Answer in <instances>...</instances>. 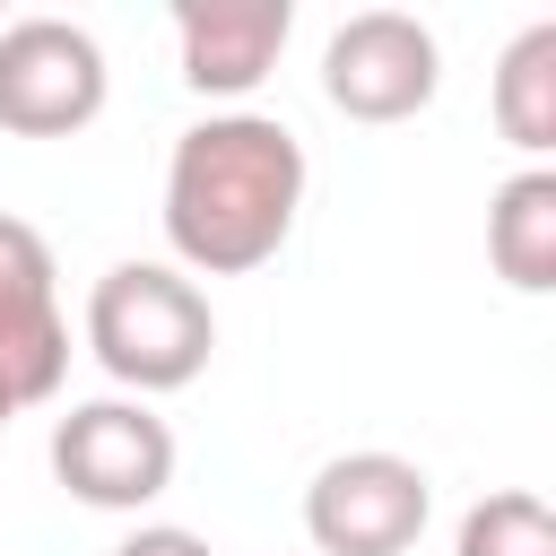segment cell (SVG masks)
<instances>
[{
	"label": "cell",
	"mask_w": 556,
	"mask_h": 556,
	"mask_svg": "<svg viewBox=\"0 0 556 556\" xmlns=\"http://www.w3.org/2000/svg\"><path fill=\"white\" fill-rule=\"evenodd\" d=\"M304 139L278 113H208L165 156V243L182 278H243L278 261L304 208Z\"/></svg>",
	"instance_id": "obj_1"
},
{
	"label": "cell",
	"mask_w": 556,
	"mask_h": 556,
	"mask_svg": "<svg viewBox=\"0 0 556 556\" xmlns=\"http://www.w3.org/2000/svg\"><path fill=\"white\" fill-rule=\"evenodd\" d=\"M87 356L130 400H156V391H182L208 374L217 313L174 261H113L87 287Z\"/></svg>",
	"instance_id": "obj_2"
},
{
	"label": "cell",
	"mask_w": 556,
	"mask_h": 556,
	"mask_svg": "<svg viewBox=\"0 0 556 556\" xmlns=\"http://www.w3.org/2000/svg\"><path fill=\"white\" fill-rule=\"evenodd\" d=\"M443 87V43L408 9H356L321 43V96L348 122H417Z\"/></svg>",
	"instance_id": "obj_3"
},
{
	"label": "cell",
	"mask_w": 556,
	"mask_h": 556,
	"mask_svg": "<svg viewBox=\"0 0 556 556\" xmlns=\"http://www.w3.org/2000/svg\"><path fill=\"white\" fill-rule=\"evenodd\" d=\"M434 478L400 452H339L304 486V539L321 556H408L426 539Z\"/></svg>",
	"instance_id": "obj_4"
},
{
	"label": "cell",
	"mask_w": 556,
	"mask_h": 556,
	"mask_svg": "<svg viewBox=\"0 0 556 556\" xmlns=\"http://www.w3.org/2000/svg\"><path fill=\"white\" fill-rule=\"evenodd\" d=\"M52 478L96 513H139L174 486V426L148 400H78L52 417Z\"/></svg>",
	"instance_id": "obj_5"
},
{
	"label": "cell",
	"mask_w": 556,
	"mask_h": 556,
	"mask_svg": "<svg viewBox=\"0 0 556 556\" xmlns=\"http://www.w3.org/2000/svg\"><path fill=\"white\" fill-rule=\"evenodd\" d=\"M104 43L70 17H9L0 26V130L17 139H70L104 113Z\"/></svg>",
	"instance_id": "obj_6"
},
{
	"label": "cell",
	"mask_w": 556,
	"mask_h": 556,
	"mask_svg": "<svg viewBox=\"0 0 556 556\" xmlns=\"http://www.w3.org/2000/svg\"><path fill=\"white\" fill-rule=\"evenodd\" d=\"M70 374V321L52 295V243L0 208V391L9 408L52 400Z\"/></svg>",
	"instance_id": "obj_7"
},
{
	"label": "cell",
	"mask_w": 556,
	"mask_h": 556,
	"mask_svg": "<svg viewBox=\"0 0 556 556\" xmlns=\"http://www.w3.org/2000/svg\"><path fill=\"white\" fill-rule=\"evenodd\" d=\"M295 35L287 0H174V52L191 96H252Z\"/></svg>",
	"instance_id": "obj_8"
},
{
	"label": "cell",
	"mask_w": 556,
	"mask_h": 556,
	"mask_svg": "<svg viewBox=\"0 0 556 556\" xmlns=\"http://www.w3.org/2000/svg\"><path fill=\"white\" fill-rule=\"evenodd\" d=\"M486 261L513 295L556 287V165H521L486 200Z\"/></svg>",
	"instance_id": "obj_9"
},
{
	"label": "cell",
	"mask_w": 556,
	"mask_h": 556,
	"mask_svg": "<svg viewBox=\"0 0 556 556\" xmlns=\"http://www.w3.org/2000/svg\"><path fill=\"white\" fill-rule=\"evenodd\" d=\"M495 130L521 148V156H547L556 148V17L521 26L495 61Z\"/></svg>",
	"instance_id": "obj_10"
},
{
	"label": "cell",
	"mask_w": 556,
	"mask_h": 556,
	"mask_svg": "<svg viewBox=\"0 0 556 556\" xmlns=\"http://www.w3.org/2000/svg\"><path fill=\"white\" fill-rule=\"evenodd\" d=\"M452 556H556V513L530 486H495V495H478L460 513Z\"/></svg>",
	"instance_id": "obj_11"
},
{
	"label": "cell",
	"mask_w": 556,
	"mask_h": 556,
	"mask_svg": "<svg viewBox=\"0 0 556 556\" xmlns=\"http://www.w3.org/2000/svg\"><path fill=\"white\" fill-rule=\"evenodd\" d=\"M113 556H217V547H208L200 530H182V521H139Z\"/></svg>",
	"instance_id": "obj_12"
},
{
	"label": "cell",
	"mask_w": 556,
	"mask_h": 556,
	"mask_svg": "<svg viewBox=\"0 0 556 556\" xmlns=\"http://www.w3.org/2000/svg\"><path fill=\"white\" fill-rule=\"evenodd\" d=\"M9 417H17V408H9V391H0V426H9Z\"/></svg>",
	"instance_id": "obj_13"
},
{
	"label": "cell",
	"mask_w": 556,
	"mask_h": 556,
	"mask_svg": "<svg viewBox=\"0 0 556 556\" xmlns=\"http://www.w3.org/2000/svg\"><path fill=\"white\" fill-rule=\"evenodd\" d=\"M0 26H9V17H0Z\"/></svg>",
	"instance_id": "obj_14"
}]
</instances>
